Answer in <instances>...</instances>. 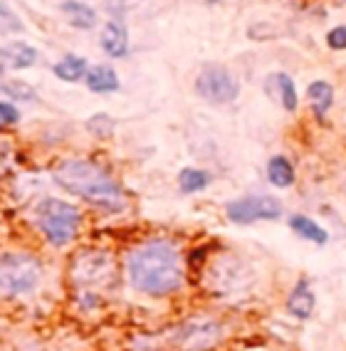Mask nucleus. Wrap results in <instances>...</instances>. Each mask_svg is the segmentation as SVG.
I'll return each instance as SVG.
<instances>
[{
    "label": "nucleus",
    "mask_w": 346,
    "mask_h": 351,
    "mask_svg": "<svg viewBox=\"0 0 346 351\" xmlns=\"http://www.w3.org/2000/svg\"><path fill=\"white\" fill-rule=\"evenodd\" d=\"M126 277L136 292L149 297L173 295L183 285L181 252L171 240L153 238L136 245L126 257Z\"/></svg>",
    "instance_id": "nucleus-1"
},
{
    "label": "nucleus",
    "mask_w": 346,
    "mask_h": 351,
    "mask_svg": "<svg viewBox=\"0 0 346 351\" xmlns=\"http://www.w3.org/2000/svg\"><path fill=\"white\" fill-rule=\"evenodd\" d=\"M52 181L69 195H77L79 201L99 208V210H107V213H119L126 206V193L121 183L101 163L92 161V158H62L52 169Z\"/></svg>",
    "instance_id": "nucleus-2"
},
{
    "label": "nucleus",
    "mask_w": 346,
    "mask_h": 351,
    "mask_svg": "<svg viewBox=\"0 0 346 351\" xmlns=\"http://www.w3.org/2000/svg\"><path fill=\"white\" fill-rule=\"evenodd\" d=\"M82 210L62 198H42L35 206V226L52 247H67L75 243L82 232Z\"/></svg>",
    "instance_id": "nucleus-3"
},
{
    "label": "nucleus",
    "mask_w": 346,
    "mask_h": 351,
    "mask_svg": "<svg viewBox=\"0 0 346 351\" xmlns=\"http://www.w3.org/2000/svg\"><path fill=\"white\" fill-rule=\"evenodd\" d=\"M42 280V263L30 252H0V297L18 300L38 289Z\"/></svg>",
    "instance_id": "nucleus-4"
},
{
    "label": "nucleus",
    "mask_w": 346,
    "mask_h": 351,
    "mask_svg": "<svg viewBox=\"0 0 346 351\" xmlns=\"http://www.w3.org/2000/svg\"><path fill=\"white\" fill-rule=\"evenodd\" d=\"M72 280L79 287V297L97 304L101 289L114 282V265L104 252H82V257L72 260Z\"/></svg>",
    "instance_id": "nucleus-5"
},
{
    "label": "nucleus",
    "mask_w": 346,
    "mask_h": 351,
    "mask_svg": "<svg viewBox=\"0 0 346 351\" xmlns=\"http://www.w3.org/2000/svg\"><path fill=\"white\" fill-rule=\"evenodd\" d=\"M195 95L215 107L233 104L240 97V82L225 64L206 62L195 77Z\"/></svg>",
    "instance_id": "nucleus-6"
},
{
    "label": "nucleus",
    "mask_w": 346,
    "mask_h": 351,
    "mask_svg": "<svg viewBox=\"0 0 346 351\" xmlns=\"http://www.w3.org/2000/svg\"><path fill=\"white\" fill-rule=\"evenodd\" d=\"M225 215L235 226H252L258 220H277L282 215V201L275 195H243L227 203Z\"/></svg>",
    "instance_id": "nucleus-7"
},
{
    "label": "nucleus",
    "mask_w": 346,
    "mask_h": 351,
    "mask_svg": "<svg viewBox=\"0 0 346 351\" xmlns=\"http://www.w3.org/2000/svg\"><path fill=\"white\" fill-rule=\"evenodd\" d=\"M99 45L104 55L112 57V60H124L129 55V30H126V23L121 18L114 15L112 20L104 23L99 35Z\"/></svg>",
    "instance_id": "nucleus-8"
},
{
    "label": "nucleus",
    "mask_w": 346,
    "mask_h": 351,
    "mask_svg": "<svg viewBox=\"0 0 346 351\" xmlns=\"http://www.w3.org/2000/svg\"><path fill=\"white\" fill-rule=\"evenodd\" d=\"M38 60L40 52L23 40H15V43H8L0 47V62L8 69H30L38 64Z\"/></svg>",
    "instance_id": "nucleus-9"
},
{
    "label": "nucleus",
    "mask_w": 346,
    "mask_h": 351,
    "mask_svg": "<svg viewBox=\"0 0 346 351\" xmlns=\"http://www.w3.org/2000/svg\"><path fill=\"white\" fill-rule=\"evenodd\" d=\"M215 339H218V324H213V322H193L178 332V344L190 351L206 349Z\"/></svg>",
    "instance_id": "nucleus-10"
},
{
    "label": "nucleus",
    "mask_w": 346,
    "mask_h": 351,
    "mask_svg": "<svg viewBox=\"0 0 346 351\" xmlns=\"http://www.w3.org/2000/svg\"><path fill=\"white\" fill-rule=\"evenodd\" d=\"M84 84H87L89 92L95 95H114L121 89V82L116 69L109 67V64H97V67H89L87 75H84Z\"/></svg>",
    "instance_id": "nucleus-11"
},
{
    "label": "nucleus",
    "mask_w": 346,
    "mask_h": 351,
    "mask_svg": "<svg viewBox=\"0 0 346 351\" xmlns=\"http://www.w3.org/2000/svg\"><path fill=\"white\" fill-rule=\"evenodd\" d=\"M60 10L64 13L67 23L77 30H95L99 18H97V10L89 3H82V0H64Z\"/></svg>",
    "instance_id": "nucleus-12"
},
{
    "label": "nucleus",
    "mask_w": 346,
    "mask_h": 351,
    "mask_svg": "<svg viewBox=\"0 0 346 351\" xmlns=\"http://www.w3.org/2000/svg\"><path fill=\"white\" fill-rule=\"evenodd\" d=\"M314 292L309 289V282L307 280H299L295 285V289L290 292V300H287V312L297 319H309L312 312H314Z\"/></svg>",
    "instance_id": "nucleus-13"
},
{
    "label": "nucleus",
    "mask_w": 346,
    "mask_h": 351,
    "mask_svg": "<svg viewBox=\"0 0 346 351\" xmlns=\"http://www.w3.org/2000/svg\"><path fill=\"white\" fill-rule=\"evenodd\" d=\"M87 69H89V62L82 55H64L62 60L52 67V72H55L57 80L67 82V84H77V82L84 80Z\"/></svg>",
    "instance_id": "nucleus-14"
},
{
    "label": "nucleus",
    "mask_w": 346,
    "mask_h": 351,
    "mask_svg": "<svg viewBox=\"0 0 346 351\" xmlns=\"http://www.w3.org/2000/svg\"><path fill=\"white\" fill-rule=\"evenodd\" d=\"M307 99H309V104H312V109H314L317 119H324L334 104V87L327 80L312 82L307 87Z\"/></svg>",
    "instance_id": "nucleus-15"
},
{
    "label": "nucleus",
    "mask_w": 346,
    "mask_h": 351,
    "mask_svg": "<svg viewBox=\"0 0 346 351\" xmlns=\"http://www.w3.org/2000/svg\"><path fill=\"white\" fill-rule=\"evenodd\" d=\"M267 181L275 186V189H290L292 183L297 181L295 166L287 156H272L267 161Z\"/></svg>",
    "instance_id": "nucleus-16"
},
{
    "label": "nucleus",
    "mask_w": 346,
    "mask_h": 351,
    "mask_svg": "<svg viewBox=\"0 0 346 351\" xmlns=\"http://www.w3.org/2000/svg\"><path fill=\"white\" fill-rule=\"evenodd\" d=\"M267 84H275V87H277V99H280V104H282L287 112H297V107H299V97H297L295 80H292L287 72L270 75Z\"/></svg>",
    "instance_id": "nucleus-17"
},
{
    "label": "nucleus",
    "mask_w": 346,
    "mask_h": 351,
    "mask_svg": "<svg viewBox=\"0 0 346 351\" xmlns=\"http://www.w3.org/2000/svg\"><path fill=\"white\" fill-rule=\"evenodd\" d=\"M290 228L297 232V235H302L304 240H312L314 245H327L329 243V232L324 230L319 223H314L312 218H307V215H292Z\"/></svg>",
    "instance_id": "nucleus-18"
},
{
    "label": "nucleus",
    "mask_w": 346,
    "mask_h": 351,
    "mask_svg": "<svg viewBox=\"0 0 346 351\" xmlns=\"http://www.w3.org/2000/svg\"><path fill=\"white\" fill-rule=\"evenodd\" d=\"M208 186H210V173L203 169L188 166V169H183L181 173H178V191H181L183 195L201 193V191H206Z\"/></svg>",
    "instance_id": "nucleus-19"
},
{
    "label": "nucleus",
    "mask_w": 346,
    "mask_h": 351,
    "mask_svg": "<svg viewBox=\"0 0 346 351\" xmlns=\"http://www.w3.org/2000/svg\"><path fill=\"white\" fill-rule=\"evenodd\" d=\"M0 95L3 97H10V99L15 101H35L38 99V92H35V87H30L27 82L23 80H0Z\"/></svg>",
    "instance_id": "nucleus-20"
},
{
    "label": "nucleus",
    "mask_w": 346,
    "mask_h": 351,
    "mask_svg": "<svg viewBox=\"0 0 346 351\" xmlns=\"http://www.w3.org/2000/svg\"><path fill=\"white\" fill-rule=\"evenodd\" d=\"M18 166V146L13 138L0 136V181L10 176V171Z\"/></svg>",
    "instance_id": "nucleus-21"
},
{
    "label": "nucleus",
    "mask_w": 346,
    "mask_h": 351,
    "mask_svg": "<svg viewBox=\"0 0 346 351\" xmlns=\"http://www.w3.org/2000/svg\"><path fill=\"white\" fill-rule=\"evenodd\" d=\"M87 132L92 134V136H99V138H109L114 134V119L109 117V114H104V112H99V114H92L87 119Z\"/></svg>",
    "instance_id": "nucleus-22"
},
{
    "label": "nucleus",
    "mask_w": 346,
    "mask_h": 351,
    "mask_svg": "<svg viewBox=\"0 0 346 351\" xmlns=\"http://www.w3.org/2000/svg\"><path fill=\"white\" fill-rule=\"evenodd\" d=\"M15 124H20L18 107H15L13 101L0 99V129H5V126H15Z\"/></svg>",
    "instance_id": "nucleus-23"
},
{
    "label": "nucleus",
    "mask_w": 346,
    "mask_h": 351,
    "mask_svg": "<svg viewBox=\"0 0 346 351\" xmlns=\"http://www.w3.org/2000/svg\"><path fill=\"white\" fill-rule=\"evenodd\" d=\"M0 23H5L8 30H13V32L23 30V23H20L18 15L13 13V8L8 5L5 0H0Z\"/></svg>",
    "instance_id": "nucleus-24"
},
{
    "label": "nucleus",
    "mask_w": 346,
    "mask_h": 351,
    "mask_svg": "<svg viewBox=\"0 0 346 351\" xmlns=\"http://www.w3.org/2000/svg\"><path fill=\"white\" fill-rule=\"evenodd\" d=\"M327 45L336 52L346 50V25H339V27H334V30H329L327 32Z\"/></svg>",
    "instance_id": "nucleus-25"
}]
</instances>
